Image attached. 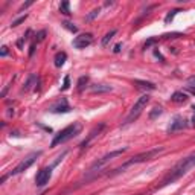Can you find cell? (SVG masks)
<instances>
[{
	"mask_svg": "<svg viewBox=\"0 0 195 195\" xmlns=\"http://www.w3.org/2000/svg\"><path fill=\"white\" fill-rule=\"evenodd\" d=\"M29 34H31V31H27V32H26V35H23V37L17 41V46H18V47H23V43L27 40V35H29Z\"/></svg>",
	"mask_w": 195,
	"mask_h": 195,
	"instance_id": "cell-24",
	"label": "cell"
},
{
	"mask_svg": "<svg viewBox=\"0 0 195 195\" xmlns=\"http://www.w3.org/2000/svg\"><path fill=\"white\" fill-rule=\"evenodd\" d=\"M163 151H165V148H163V146H157V148L148 150V151H145V153H140V154H137V156L131 157L130 160H127L125 163H122L121 166H117L116 169H113V172H110L108 175L121 174V172H122V171H125L127 168H130V166H133V165H137V163H143V162H146V160H151V159H154L157 154H160V153H163Z\"/></svg>",
	"mask_w": 195,
	"mask_h": 195,
	"instance_id": "cell-2",
	"label": "cell"
},
{
	"mask_svg": "<svg viewBox=\"0 0 195 195\" xmlns=\"http://www.w3.org/2000/svg\"><path fill=\"white\" fill-rule=\"evenodd\" d=\"M87 82H88V76H81V78L78 79V84H76V88H78V92H82V90L85 88Z\"/></svg>",
	"mask_w": 195,
	"mask_h": 195,
	"instance_id": "cell-17",
	"label": "cell"
},
{
	"mask_svg": "<svg viewBox=\"0 0 195 195\" xmlns=\"http://www.w3.org/2000/svg\"><path fill=\"white\" fill-rule=\"evenodd\" d=\"M0 55H2V56H6V55H8V47H6V46H3V47H2Z\"/></svg>",
	"mask_w": 195,
	"mask_h": 195,
	"instance_id": "cell-31",
	"label": "cell"
},
{
	"mask_svg": "<svg viewBox=\"0 0 195 195\" xmlns=\"http://www.w3.org/2000/svg\"><path fill=\"white\" fill-rule=\"evenodd\" d=\"M26 18H27V14H24V15L18 17L17 20H14V21L11 23V26H12V27H17V26H18V24H21V23H23V21L26 20Z\"/></svg>",
	"mask_w": 195,
	"mask_h": 195,
	"instance_id": "cell-22",
	"label": "cell"
},
{
	"mask_svg": "<svg viewBox=\"0 0 195 195\" xmlns=\"http://www.w3.org/2000/svg\"><path fill=\"white\" fill-rule=\"evenodd\" d=\"M127 151V148H122V150H116V151H111V153H107L105 156H102L101 159H96L92 165H90V168H88V172H95V171H99L102 166H105L108 162H111L114 157H119V156H122L124 153Z\"/></svg>",
	"mask_w": 195,
	"mask_h": 195,
	"instance_id": "cell-5",
	"label": "cell"
},
{
	"mask_svg": "<svg viewBox=\"0 0 195 195\" xmlns=\"http://www.w3.org/2000/svg\"><path fill=\"white\" fill-rule=\"evenodd\" d=\"M31 5H32V2H27V3H24V5H23V6L20 8V11H23L24 8H27V6H31Z\"/></svg>",
	"mask_w": 195,
	"mask_h": 195,
	"instance_id": "cell-33",
	"label": "cell"
},
{
	"mask_svg": "<svg viewBox=\"0 0 195 195\" xmlns=\"http://www.w3.org/2000/svg\"><path fill=\"white\" fill-rule=\"evenodd\" d=\"M171 101H172V102H175V104L186 102V101H188V95H186V93H183V92H175V93H172Z\"/></svg>",
	"mask_w": 195,
	"mask_h": 195,
	"instance_id": "cell-13",
	"label": "cell"
},
{
	"mask_svg": "<svg viewBox=\"0 0 195 195\" xmlns=\"http://www.w3.org/2000/svg\"><path fill=\"white\" fill-rule=\"evenodd\" d=\"M41 154H43L41 151L31 153V154H29V156H26V157H24V159H23V160H21V162H20V163H18V165H17V166H15V168H14V169L8 174V175H17V174L24 172L26 169H29V168H31V166L37 162V159H38Z\"/></svg>",
	"mask_w": 195,
	"mask_h": 195,
	"instance_id": "cell-6",
	"label": "cell"
},
{
	"mask_svg": "<svg viewBox=\"0 0 195 195\" xmlns=\"http://www.w3.org/2000/svg\"><path fill=\"white\" fill-rule=\"evenodd\" d=\"M192 168H195V153L191 154V156H188V157H185V159H182L179 163H175V166H174V168L169 171V174L163 179L160 188L168 186V185L177 182V180L182 179L185 174H188L189 169H192Z\"/></svg>",
	"mask_w": 195,
	"mask_h": 195,
	"instance_id": "cell-1",
	"label": "cell"
},
{
	"mask_svg": "<svg viewBox=\"0 0 195 195\" xmlns=\"http://www.w3.org/2000/svg\"><path fill=\"white\" fill-rule=\"evenodd\" d=\"M50 177H52V166L43 168V169L38 171V174H37V177H35V185L40 186V188H41V186H46V185L49 183Z\"/></svg>",
	"mask_w": 195,
	"mask_h": 195,
	"instance_id": "cell-7",
	"label": "cell"
},
{
	"mask_svg": "<svg viewBox=\"0 0 195 195\" xmlns=\"http://www.w3.org/2000/svg\"><path fill=\"white\" fill-rule=\"evenodd\" d=\"M162 114V107H154L153 108V111H150V119H156L157 116H160Z\"/></svg>",
	"mask_w": 195,
	"mask_h": 195,
	"instance_id": "cell-20",
	"label": "cell"
},
{
	"mask_svg": "<svg viewBox=\"0 0 195 195\" xmlns=\"http://www.w3.org/2000/svg\"><path fill=\"white\" fill-rule=\"evenodd\" d=\"M98 14H99V9H93V11H92V12L87 15V20H93V18H95Z\"/></svg>",
	"mask_w": 195,
	"mask_h": 195,
	"instance_id": "cell-26",
	"label": "cell"
},
{
	"mask_svg": "<svg viewBox=\"0 0 195 195\" xmlns=\"http://www.w3.org/2000/svg\"><path fill=\"white\" fill-rule=\"evenodd\" d=\"M63 26H64L67 31H70V32H76V31H78V27H76V26H73L70 21H63Z\"/></svg>",
	"mask_w": 195,
	"mask_h": 195,
	"instance_id": "cell-23",
	"label": "cell"
},
{
	"mask_svg": "<svg viewBox=\"0 0 195 195\" xmlns=\"http://www.w3.org/2000/svg\"><path fill=\"white\" fill-rule=\"evenodd\" d=\"M104 128H105V124H99L98 127H95V128L90 131V134H88V136H87V137H85V139H84L81 143H79V148H81V150H84L85 146H88V143H90V142H92L95 137H98Z\"/></svg>",
	"mask_w": 195,
	"mask_h": 195,
	"instance_id": "cell-10",
	"label": "cell"
},
{
	"mask_svg": "<svg viewBox=\"0 0 195 195\" xmlns=\"http://www.w3.org/2000/svg\"><path fill=\"white\" fill-rule=\"evenodd\" d=\"M150 95H142L136 102H134V105L131 107V110H130V113H128V116L125 117V121H124V125H128V124H133L140 114H142V111L145 110V107L148 105V102H150Z\"/></svg>",
	"mask_w": 195,
	"mask_h": 195,
	"instance_id": "cell-4",
	"label": "cell"
},
{
	"mask_svg": "<svg viewBox=\"0 0 195 195\" xmlns=\"http://www.w3.org/2000/svg\"><path fill=\"white\" fill-rule=\"evenodd\" d=\"M66 60H67V53H66V52H58V53L55 55V66H56V67H61V66L66 63Z\"/></svg>",
	"mask_w": 195,
	"mask_h": 195,
	"instance_id": "cell-15",
	"label": "cell"
},
{
	"mask_svg": "<svg viewBox=\"0 0 195 195\" xmlns=\"http://www.w3.org/2000/svg\"><path fill=\"white\" fill-rule=\"evenodd\" d=\"M194 110H195V105H194ZM192 125L195 127V113H194V117H192Z\"/></svg>",
	"mask_w": 195,
	"mask_h": 195,
	"instance_id": "cell-34",
	"label": "cell"
},
{
	"mask_svg": "<svg viewBox=\"0 0 195 195\" xmlns=\"http://www.w3.org/2000/svg\"><path fill=\"white\" fill-rule=\"evenodd\" d=\"M35 44H37V43H32L31 50H29V56H32V55H34V52H35Z\"/></svg>",
	"mask_w": 195,
	"mask_h": 195,
	"instance_id": "cell-32",
	"label": "cell"
},
{
	"mask_svg": "<svg viewBox=\"0 0 195 195\" xmlns=\"http://www.w3.org/2000/svg\"><path fill=\"white\" fill-rule=\"evenodd\" d=\"M44 35H46V32H44V31L38 32V34H37V37H35V43H40V41H43V40H44Z\"/></svg>",
	"mask_w": 195,
	"mask_h": 195,
	"instance_id": "cell-25",
	"label": "cell"
},
{
	"mask_svg": "<svg viewBox=\"0 0 195 195\" xmlns=\"http://www.w3.org/2000/svg\"><path fill=\"white\" fill-rule=\"evenodd\" d=\"M157 41H159V38H150V40L145 43V49H146V47H150V46H153V44H156Z\"/></svg>",
	"mask_w": 195,
	"mask_h": 195,
	"instance_id": "cell-27",
	"label": "cell"
},
{
	"mask_svg": "<svg viewBox=\"0 0 195 195\" xmlns=\"http://www.w3.org/2000/svg\"><path fill=\"white\" fill-rule=\"evenodd\" d=\"M134 84L140 88H148V90H156V84L150 82V81H142V79H136Z\"/></svg>",
	"mask_w": 195,
	"mask_h": 195,
	"instance_id": "cell-14",
	"label": "cell"
},
{
	"mask_svg": "<svg viewBox=\"0 0 195 195\" xmlns=\"http://www.w3.org/2000/svg\"><path fill=\"white\" fill-rule=\"evenodd\" d=\"M69 82H70V81H69V76H66V78H64V84H63V87H61V90H63V92H64V90H67V88L70 87V84H69Z\"/></svg>",
	"mask_w": 195,
	"mask_h": 195,
	"instance_id": "cell-28",
	"label": "cell"
},
{
	"mask_svg": "<svg viewBox=\"0 0 195 195\" xmlns=\"http://www.w3.org/2000/svg\"><path fill=\"white\" fill-rule=\"evenodd\" d=\"M188 128V124H186V119H183L182 116H175V119L171 122V125L168 127V133H175V131H182Z\"/></svg>",
	"mask_w": 195,
	"mask_h": 195,
	"instance_id": "cell-11",
	"label": "cell"
},
{
	"mask_svg": "<svg viewBox=\"0 0 195 195\" xmlns=\"http://www.w3.org/2000/svg\"><path fill=\"white\" fill-rule=\"evenodd\" d=\"M114 35H116V29L110 31L108 34H105V37H104V38H102V41H101V44H102V46H107V44L110 43V40H111Z\"/></svg>",
	"mask_w": 195,
	"mask_h": 195,
	"instance_id": "cell-18",
	"label": "cell"
},
{
	"mask_svg": "<svg viewBox=\"0 0 195 195\" xmlns=\"http://www.w3.org/2000/svg\"><path fill=\"white\" fill-rule=\"evenodd\" d=\"M60 12L64 14V15H70V14H72V12H70V8H69V2H63V3L60 5Z\"/></svg>",
	"mask_w": 195,
	"mask_h": 195,
	"instance_id": "cell-19",
	"label": "cell"
},
{
	"mask_svg": "<svg viewBox=\"0 0 195 195\" xmlns=\"http://www.w3.org/2000/svg\"><path fill=\"white\" fill-rule=\"evenodd\" d=\"M177 12H180V9H172V11H169V14L165 17V23H169V21H172Z\"/></svg>",
	"mask_w": 195,
	"mask_h": 195,
	"instance_id": "cell-21",
	"label": "cell"
},
{
	"mask_svg": "<svg viewBox=\"0 0 195 195\" xmlns=\"http://www.w3.org/2000/svg\"><path fill=\"white\" fill-rule=\"evenodd\" d=\"M111 90H113V87L111 85H107V84H95V85L90 87V92L92 93H108Z\"/></svg>",
	"mask_w": 195,
	"mask_h": 195,
	"instance_id": "cell-12",
	"label": "cell"
},
{
	"mask_svg": "<svg viewBox=\"0 0 195 195\" xmlns=\"http://www.w3.org/2000/svg\"><path fill=\"white\" fill-rule=\"evenodd\" d=\"M121 47H122V44H121V43H117V44L114 46V49H113V52H114V53H117V52H121Z\"/></svg>",
	"mask_w": 195,
	"mask_h": 195,
	"instance_id": "cell-30",
	"label": "cell"
},
{
	"mask_svg": "<svg viewBox=\"0 0 195 195\" xmlns=\"http://www.w3.org/2000/svg\"><path fill=\"white\" fill-rule=\"evenodd\" d=\"M37 81H38V76H37L35 73H32V75H29V78H27V81H26V84H24V87H23V90H24V92H27V90H31V88H32V85H34V82L37 84Z\"/></svg>",
	"mask_w": 195,
	"mask_h": 195,
	"instance_id": "cell-16",
	"label": "cell"
},
{
	"mask_svg": "<svg viewBox=\"0 0 195 195\" xmlns=\"http://www.w3.org/2000/svg\"><path fill=\"white\" fill-rule=\"evenodd\" d=\"M81 130H82V125H81L79 122H73V124L67 125L66 128H63V130L53 137V140L50 142V146L55 148V146H58V145L66 143L67 140H70V139H73L75 136H78V134L81 133Z\"/></svg>",
	"mask_w": 195,
	"mask_h": 195,
	"instance_id": "cell-3",
	"label": "cell"
},
{
	"mask_svg": "<svg viewBox=\"0 0 195 195\" xmlns=\"http://www.w3.org/2000/svg\"><path fill=\"white\" fill-rule=\"evenodd\" d=\"M188 87L189 88H195V76H191L188 79Z\"/></svg>",
	"mask_w": 195,
	"mask_h": 195,
	"instance_id": "cell-29",
	"label": "cell"
},
{
	"mask_svg": "<svg viewBox=\"0 0 195 195\" xmlns=\"http://www.w3.org/2000/svg\"><path fill=\"white\" fill-rule=\"evenodd\" d=\"M93 43V35L92 34H81L78 37H75L73 40V47L76 49H85Z\"/></svg>",
	"mask_w": 195,
	"mask_h": 195,
	"instance_id": "cell-8",
	"label": "cell"
},
{
	"mask_svg": "<svg viewBox=\"0 0 195 195\" xmlns=\"http://www.w3.org/2000/svg\"><path fill=\"white\" fill-rule=\"evenodd\" d=\"M70 110L72 108H70V105H69V102H67L66 98H61L60 101H56L53 105L49 107V111L50 113H69Z\"/></svg>",
	"mask_w": 195,
	"mask_h": 195,
	"instance_id": "cell-9",
	"label": "cell"
}]
</instances>
